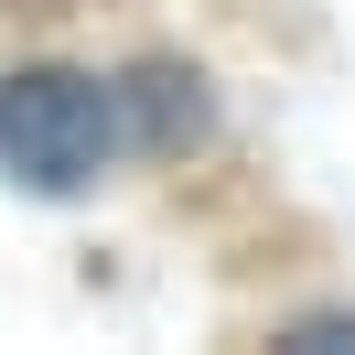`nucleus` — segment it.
<instances>
[{"mask_svg": "<svg viewBox=\"0 0 355 355\" xmlns=\"http://www.w3.org/2000/svg\"><path fill=\"white\" fill-rule=\"evenodd\" d=\"M119 87H97V76L76 65H22L0 76V173L33 183V194H87L97 173H108L119 151Z\"/></svg>", "mask_w": 355, "mask_h": 355, "instance_id": "nucleus-1", "label": "nucleus"}, {"mask_svg": "<svg viewBox=\"0 0 355 355\" xmlns=\"http://www.w3.org/2000/svg\"><path fill=\"white\" fill-rule=\"evenodd\" d=\"M119 119H140V151H183V140L205 130V97H194V76L151 65V76L119 87Z\"/></svg>", "mask_w": 355, "mask_h": 355, "instance_id": "nucleus-2", "label": "nucleus"}]
</instances>
